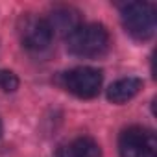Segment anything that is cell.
<instances>
[{"instance_id": "cell-1", "label": "cell", "mask_w": 157, "mask_h": 157, "mask_svg": "<svg viewBox=\"0 0 157 157\" xmlns=\"http://www.w3.org/2000/svg\"><path fill=\"white\" fill-rule=\"evenodd\" d=\"M67 48L80 57H96L109 48V33L102 24H82L67 37Z\"/></svg>"}, {"instance_id": "cell-2", "label": "cell", "mask_w": 157, "mask_h": 157, "mask_svg": "<svg viewBox=\"0 0 157 157\" xmlns=\"http://www.w3.org/2000/svg\"><path fill=\"white\" fill-rule=\"evenodd\" d=\"M122 24L126 32L139 39L146 41L155 32V10L146 2H129L122 8Z\"/></svg>"}, {"instance_id": "cell-3", "label": "cell", "mask_w": 157, "mask_h": 157, "mask_svg": "<svg viewBox=\"0 0 157 157\" xmlns=\"http://www.w3.org/2000/svg\"><path fill=\"white\" fill-rule=\"evenodd\" d=\"M155 135L144 128H128L118 139L120 157H155Z\"/></svg>"}, {"instance_id": "cell-4", "label": "cell", "mask_w": 157, "mask_h": 157, "mask_svg": "<svg viewBox=\"0 0 157 157\" xmlns=\"http://www.w3.org/2000/svg\"><path fill=\"white\" fill-rule=\"evenodd\" d=\"M19 37L21 43L30 50H44L52 43V28L46 19L33 13H26L19 19Z\"/></svg>"}, {"instance_id": "cell-5", "label": "cell", "mask_w": 157, "mask_h": 157, "mask_svg": "<svg viewBox=\"0 0 157 157\" xmlns=\"http://www.w3.org/2000/svg\"><path fill=\"white\" fill-rule=\"evenodd\" d=\"M65 87L78 98H94L102 89V72L93 67H78L65 74Z\"/></svg>"}, {"instance_id": "cell-6", "label": "cell", "mask_w": 157, "mask_h": 157, "mask_svg": "<svg viewBox=\"0 0 157 157\" xmlns=\"http://www.w3.org/2000/svg\"><path fill=\"white\" fill-rule=\"evenodd\" d=\"M46 21H48V24L52 28V33L65 35V37H68L70 33H74L78 28L82 26L80 11L74 10V8H70V6L54 8V11L50 13V17Z\"/></svg>"}, {"instance_id": "cell-7", "label": "cell", "mask_w": 157, "mask_h": 157, "mask_svg": "<svg viewBox=\"0 0 157 157\" xmlns=\"http://www.w3.org/2000/svg\"><path fill=\"white\" fill-rule=\"evenodd\" d=\"M140 89H142V80L140 78L128 76V78H122V80H118V82L109 85L107 100L113 102V104H126L135 94H139Z\"/></svg>"}, {"instance_id": "cell-8", "label": "cell", "mask_w": 157, "mask_h": 157, "mask_svg": "<svg viewBox=\"0 0 157 157\" xmlns=\"http://www.w3.org/2000/svg\"><path fill=\"white\" fill-rule=\"evenodd\" d=\"M67 157H102L100 146L91 137H80L68 144Z\"/></svg>"}, {"instance_id": "cell-9", "label": "cell", "mask_w": 157, "mask_h": 157, "mask_svg": "<svg viewBox=\"0 0 157 157\" xmlns=\"http://www.w3.org/2000/svg\"><path fill=\"white\" fill-rule=\"evenodd\" d=\"M19 87V78L11 72V70H4L0 68V89L4 93H13Z\"/></svg>"}, {"instance_id": "cell-10", "label": "cell", "mask_w": 157, "mask_h": 157, "mask_svg": "<svg viewBox=\"0 0 157 157\" xmlns=\"http://www.w3.org/2000/svg\"><path fill=\"white\" fill-rule=\"evenodd\" d=\"M0 133H2V124H0Z\"/></svg>"}]
</instances>
